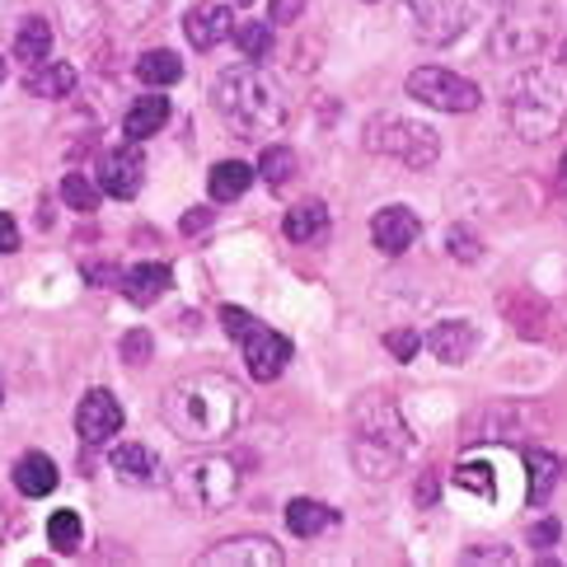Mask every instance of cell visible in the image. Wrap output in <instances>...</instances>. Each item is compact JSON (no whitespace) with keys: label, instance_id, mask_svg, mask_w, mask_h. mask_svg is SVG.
<instances>
[{"label":"cell","instance_id":"1","mask_svg":"<svg viewBox=\"0 0 567 567\" xmlns=\"http://www.w3.org/2000/svg\"><path fill=\"white\" fill-rule=\"evenodd\" d=\"M239 409H245V390L220 375V371H197L169 384L165 394V422L178 441L188 445H212L226 441L239 422Z\"/></svg>","mask_w":567,"mask_h":567},{"label":"cell","instance_id":"2","mask_svg":"<svg viewBox=\"0 0 567 567\" xmlns=\"http://www.w3.org/2000/svg\"><path fill=\"white\" fill-rule=\"evenodd\" d=\"M212 104L226 117V127L245 141L272 136L287 127V117H291V104H287V94H281V85L254 62L220 71L212 80Z\"/></svg>","mask_w":567,"mask_h":567},{"label":"cell","instance_id":"3","mask_svg":"<svg viewBox=\"0 0 567 567\" xmlns=\"http://www.w3.org/2000/svg\"><path fill=\"white\" fill-rule=\"evenodd\" d=\"M413 445V432L403 422L399 403L390 394H367L352 413V460L361 478H394L403 455Z\"/></svg>","mask_w":567,"mask_h":567},{"label":"cell","instance_id":"4","mask_svg":"<svg viewBox=\"0 0 567 567\" xmlns=\"http://www.w3.org/2000/svg\"><path fill=\"white\" fill-rule=\"evenodd\" d=\"M554 38H558V0H502L488 43L497 62H535Z\"/></svg>","mask_w":567,"mask_h":567},{"label":"cell","instance_id":"5","mask_svg":"<svg viewBox=\"0 0 567 567\" xmlns=\"http://www.w3.org/2000/svg\"><path fill=\"white\" fill-rule=\"evenodd\" d=\"M506 113H512V132L520 141H549L567 117V75L563 71H525L512 85Z\"/></svg>","mask_w":567,"mask_h":567},{"label":"cell","instance_id":"6","mask_svg":"<svg viewBox=\"0 0 567 567\" xmlns=\"http://www.w3.org/2000/svg\"><path fill=\"white\" fill-rule=\"evenodd\" d=\"M174 502L184 506V512H197V516H212V512H226L239 493V470L235 460L226 455H197L188 464H178L174 478Z\"/></svg>","mask_w":567,"mask_h":567},{"label":"cell","instance_id":"7","mask_svg":"<svg viewBox=\"0 0 567 567\" xmlns=\"http://www.w3.org/2000/svg\"><path fill=\"white\" fill-rule=\"evenodd\" d=\"M367 151L390 155V159H399L403 169L422 174V169H432V165H436L441 136H436L427 123H409V117L380 113V117H371V127H367Z\"/></svg>","mask_w":567,"mask_h":567},{"label":"cell","instance_id":"8","mask_svg":"<svg viewBox=\"0 0 567 567\" xmlns=\"http://www.w3.org/2000/svg\"><path fill=\"white\" fill-rule=\"evenodd\" d=\"M403 90H409L417 104L436 109V113H474L483 104V94H478L474 80H464V75L445 71V66H417V71H409Z\"/></svg>","mask_w":567,"mask_h":567},{"label":"cell","instance_id":"9","mask_svg":"<svg viewBox=\"0 0 567 567\" xmlns=\"http://www.w3.org/2000/svg\"><path fill=\"white\" fill-rule=\"evenodd\" d=\"M403 14L422 43H455L478 19V0H403Z\"/></svg>","mask_w":567,"mask_h":567},{"label":"cell","instance_id":"10","mask_svg":"<svg viewBox=\"0 0 567 567\" xmlns=\"http://www.w3.org/2000/svg\"><path fill=\"white\" fill-rule=\"evenodd\" d=\"M75 432L85 445H109L117 432H123V403H117L109 390H90L75 409Z\"/></svg>","mask_w":567,"mask_h":567},{"label":"cell","instance_id":"11","mask_svg":"<svg viewBox=\"0 0 567 567\" xmlns=\"http://www.w3.org/2000/svg\"><path fill=\"white\" fill-rule=\"evenodd\" d=\"M202 563L207 567H281L287 554H281L268 535H235L202 554Z\"/></svg>","mask_w":567,"mask_h":567},{"label":"cell","instance_id":"12","mask_svg":"<svg viewBox=\"0 0 567 567\" xmlns=\"http://www.w3.org/2000/svg\"><path fill=\"white\" fill-rule=\"evenodd\" d=\"M230 33H235V14H230L226 0H197L184 19V38L197 52H212L216 43H226Z\"/></svg>","mask_w":567,"mask_h":567},{"label":"cell","instance_id":"13","mask_svg":"<svg viewBox=\"0 0 567 567\" xmlns=\"http://www.w3.org/2000/svg\"><path fill=\"white\" fill-rule=\"evenodd\" d=\"M239 348H245V367H249L254 380H277L281 371H287V361H291V338L262 329V323H254L249 338L239 342Z\"/></svg>","mask_w":567,"mask_h":567},{"label":"cell","instance_id":"14","mask_svg":"<svg viewBox=\"0 0 567 567\" xmlns=\"http://www.w3.org/2000/svg\"><path fill=\"white\" fill-rule=\"evenodd\" d=\"M141 184H146V159H141L136 141L132 146H117L104 155V165H99V188H104L109 197H136Z\"/></svg>","mask_w":567,"mask_h":567},{"label":"cell","instance_id":"15","mask_svg":"<svg viewBox=\"0 0 567 567\" xmlns=\"http://www.w3.org/2000/svg\"><path fill=\"white\" fill-rule=\"evenodd\" d=\"M417 230H422V220L409 207H399V202L394 207H380L371 220V239H375L380 254H403L417 239Z\"/></svg>","mask_w":567,"mask_h":567},{"label":"cell","instance_id":"16","mask_svg":"<svg viewBox=\"0 0 567 567\" xmlns=\"http://www.w3.org/2000/svg\"><path fill=\"white\" fill-rule=\"evenodd\" d=\"M427 348H432L436 361H445V367H460V361H470L474 348H478L474 319H445V323H436V329L427 333Z\"/></svg>","mask_w":567,"mask_h":567},{"label":"cell","instance_id":"17","mask_svg":"<svg viewBox=\"0 0 567 567\" xmlns=\"http://www.w3.org/2000/svg\"><path fill=\"white\" fill-rule=\"evenodd\" d=\"M117 287H123V296L132 300V306H155V300L174 287V272L165 268V262H136L132 272H123Z\"/></svg>","mask_w":567,"mask_h":567},{"label":"cell","instance_id":"18","mask_svg":"<svg viewBox=\"0 0 567 567\" xmlns=\"http://www.w3.org/2000/svg\"><path fill=\"white\" fill-rule=\"evenodd\" d=\"M109 470L123 478V483H155L159 478V455L151 451V445H141V441H127V445H117V451L109 455Z\"/></svg>","mask_w":567,"mask_h":567},{"label":"cell","instance_id":"19","mask_svg":"<svg viewBox=\"0 0 567 567\" xmlns=\"http://www.w3.org/2000/svg\"><path fill=\"white\" fill-rule=\"evenodd\" d=\"M281 230H287L291 245H319V239L329 235V207H323L319 197L296 202L287 212V220H281Z\"/></svg>","mask_w":567,"mask_h":567},{"label":"cell","instance_id":"20","mask_svg":"<svg viewBox=\"0 0 567 567\" xmlns=\"http://www.w3.org/2000/svg\"><path fill=\"white\" fill-rule=\"evenodd\" d=\"M165 123H169V99L165 94H141L123 117V132H127V141H151L155 132H165Z\"/></svg>","mask_w":567,"mask_h":567},{"label":"cell","instance_id":"21","mask_svg":"<svg viewBox=\"0 0 567 567\" xmlns=\"http://www.w3.org/2000/svg\"><path fill=\"white\" fill-rule=\"evenodd\" d=\"M333 525H338V512L333 506H323V502H315V497H296L287 506V530L300 535V539H319L323 530H333Z\"/></svg>","mask_w":567,"mask_h":567},{"label":"cell","instance_id":"22","mask_svg":"<svg viewBox=\"0 0 567 567\" xmlns=\"http://www.w3.org/2000/svg\"><path fill=\"white\" fill-rule=\"evenodd\" d=\"M14 56L24 66H43L48 56H52V24L43 14H29L24 24H19V33H14Z\"/></svg>","mask_w":567,"mask_h":567},{"label":"cell","instance_id":"23","mask_svg":"<svg viewBox=\"0 0 567 567\" xmlns=\"http://www.w3.org/2000/svg\"><path fill=\"white\" fill-rule=\"evenodd\" d=\"M24 90H29L33 99H66V94H75V66H66V62L29 66Z\"/></svg>","mask_w":567,"mask_h":567},{"label":"cell","instance_id":"24","mask_svg":"<svg viewBox=\"0 0 567 567\" xmlns=\"http://www.w3.org/2000/svg\"><path fill=\"white\" fill-rule=\"evenodd\" d=\"M249 184H254V169L245 159H220V165H212L207 193H212V202H239L249 193Z\"/></svg>","mask_w":567,"mask_h":567},{"label":"cell","instance_id":"25","mask_svg":"<svg viewBox=\"0 0 567 567\" xmlns=\"http://www.w3.org/2000/svg\"><path fill=\"white\" fill-rule=\"evenodd\" d=\"M14 488L24 493V497H48L52 488H56V464L48 460V455H24L14 464Z\"/></svg>","mask_w":567,"mask_h":567},{"label":"cell","instance_id":"26","mask_svg":"<svg viewBox=\"0 0 567 567\" xmlns=\"http://www.w3.org/2000/svg\"><path fill=\"white\" fill-rule=\"evenodd\" d=\"M136 75L146 80V85H178V80H184V56H174L169 48H155L136 62Z\"/></svg>","mask_w":567,"mask_h":567},{"label":"cell","instance_id":"27","mask_svg":"<svg viewBox=\"0 0 567 567\" xmlns=\"http://www.w3.org/2000/svg\"><path fill=\"white\" fill-rule=\"evenodd\" d=\"M525 464H530V502L535 506H544V502H549V493H554V483H558V460L549 455V451H535V445H530V451H525Z\"/></svg>","mask_w":567,"mask_h":567},{"label":"cell","instance_id":"28","mask_svg":"<svg viewBox=\"0 0 567 567\" xmlns=\"http://www.w3.org/2000/svg\"><path fill=\"white\" fill-rule=\"evenodd\" d=\"M99 6L109 19H117V29H141L159 14V0H99Z\"/></svg>","mask_w":567,"mask_h":567},{"label":"cell","instance_id":"29","mask_svg":"<svg viewBox=\"0 0 567 567\" xmlns=\"http://www.w3.org/2000/svg\"><path fill=\"white\" fill-rule=\"evenodd\" d=\"M235 43L239 52L249 56V62H262V56H272V29L262 24V19H254V24H235Z\"/></svg>","mask_w":567,"mask_h":567},{"label":"cell","instance_id":"30","mask_svg":"<svg viewBox=\"0 0 567 567\" xmlns=\"http://www.w3.org/2000/svg\"><path fill=\"white\" fill-rule=\"evenodd\" d=\"M48 539H52V549L75 554V549H80V539H85V525H80L75 512H56V516L48 520Z\"/></svg>","mask_w":567,"mask_h":567},{"label":"cell","instance_id":"31","mask_svg":"<svg viewBox=\"0 0 567 567\" xmlns=\"http://www.w3.org/2000/svg\"><path fill=\"white\" fill-rule=\"evenodd\" d=\"M296 165H300V159H296V151H291V146H268V151H262V159H258L262 178H268V184H277V188L296 174Z\"/></svg>","mask_w":567,"mask_h":567},{"label":"cell","instance_id":"32","mask_svg":"<svg viewBox=\"0 0 567 567\" xmlns=\"http://www.w3.org/2000/svg\"><path fill=\"white\" fill-rule=\"evenodd\" d=\"M62 202H66L71 212H94L99 207V188L90 184L85 174H66L62 178Z\"/></svg>","mask_w":567,"mask_h":567},{"label":"cell","instance_id":"33","mask_svg":"<svg viewBox=\"0 0 567 567\" xmlns=\"http://www.w3.org/2000/svg\"><path fill=\"white\" fill-rule=\"evenodd\" d=\"M455 483H460L464 493H478V497H493V493H497V478H493L488 464H460Z\"/></svg>","mask_w":567,"mask_h":567},{"label":"cell","instance_id":"34","mask_svg":"<svg viewBox=\"0 0 567 567\" xmlns=\"http://www.w3.org/2000/svg\"><path fill=\"white\" fill-rule=\"evenodd\" d=\"M445 249H451L460 262H478V258H483L478 235H474V230H464V226H451V230H445Z\"/></svg>","mask_w":567,"mask_h":567},{"label":"cell","instance_id":"35","mask_svg":"<svg viewBox=\"0 0 567 567\" xmlns=\"http://www.w3.org/2000/svg\"><path fill=\"white\" fill-rule=\"evenodd\" d=\"M151 352H155L151 329H132V333H123V361H127V367H146Z\"/></svg>","mask_w":567,"mask_h":567},{"label":"cell","instance_id":"36","mask_svg":"<svg viewBox=\"0 0 567 567\" xmlns=\"http://www.w3.org/2000/svg\"><path fill=\"white\" fill-rule=\"evenodd\" d=\"M384 348L394 352V361H413L417 348H422V338H417V329H390L384 333Z\"/></svg>","mask_w":567,"mask_h":567},{"label":"cell","instance_id":"37","mask_svg":"<svg viewBox=\"0 0 567 567\" xmlns=\"http://www.w3.org/2000/svg\"><path fill=\"white\" fill-rule=\"evenodd\" d=\"M220 329H226L235 342H245L249 329H254V315H249V310H239V306H220Z\"/></svg>","mask_w":567,"mask_h":567},{"label":"cell","instance_id":"38","mask_svg":"<svg viewBox=\"0 0 567 567\" xmlns=\"http://www.w3.org/2000/svg\"><path fill=\"white\" fill-rule=\"evenodd\" d=\"M306 6H310V0H272L268 19H272V24H296V19L306 14Z\"/></svg>","mask_w":567,"mask_h":567},{"label":"cell","instance_id":"39","mask_svg":"<svg viewBox=\"0 0 567 567\" xmlns=\"http://www.w3.org/2000/svg\"><path fill=\"white\" fill-rule=\"evenodd\" d=\"M85 277L94 281V287H117V281H123L117 262H85Z\"/></svg>","mask_w":567,"mask_h":567},{"label":"cell","instance_id":"40","mask_svg":"<svg viewBox=\"0 0 567 567\" xmlns=\"http://www.w3.org/2000/svg\"><path fill=\"white\" fill-rule=\"evenodd\" d=\"M563 539V525L558 520H539L530 530V544H539V549H554V544Z\"/></svg>","mask_w":567,"mask_h":567},{"label":"cell","instance_id":"41","mask_svg":"<svg viewBox=\"0 0 567 567\" xmlns=\"http://www.w3.org/2000/svg\"><path fill=\"white\" fill-rule=\"evenodd\" d=\"M14 249H19V226L0 212V254H14Z\"/></svg>","mask_w":567,"mask_h":567},{"label":"cell","instance_id":"42","mask_svg":"<svg viewBox=\"0 0 567 567\" xmlns=\"http://www.w3.org/2000/svg\"><path fill=\"white\" fill-rule=\"evenodd\" d=\"M207 226H212V207H197V212L184 216V235H202Z\"/></svg>","mask_w":567,"mask_h":567},{"label":"cell","instance_id":"43","mask_svg":"<svg viewBox=\"0 0 567 567\" xmlns=\"http://www.w3.org/2000/svg\"><path fill=\"white\" fill-rule=\"evenodd\" d=\"M558 184L567 188V151H563V165H558Z\"/></svg>","mask_w":567,"mask_h":567},{"label":"cell","instance_id":"44","mask_svg":"<svg viewBox=\"0 0 567 567\" xmlns=\"http://www.w3.org/2000/svg\"><path fill=\"white\" fill-rule=\"evenodd\" d=\"M0 85H6V62H0Z\"/></svg>","mask_w":567,"mask_h":567},{"label":"cell","instance_id":"45","mask_svg":"<svg viewBox=\"0 0 567 567\" xmlns=\"http://www.w3.org/2000/svg\"><path fill=\"white\" fill-rule=\"evenodd\" d=\"M0 535H6V512H0Z\"/></svg>","mask_w":567,"mask_h":567},{"label":"cell","instance_id":"46","mask_svg":"<svg viewBox=\"0 0 567 567\" xmlns=\"http://www.w3.org/2000/svg\"><path fill=\"white\" fill-rule=\"evenodd\" d=\"M230 6H249V0H230Z\"/></svg>","mask_w":567,"mask_h":567},{"label":"cell","instance_id":"47","mask_svg":"<svg viewBox=\"0 0 567 567\" xmlns=\"http://www.w3.org/2000/svg\"><path fill=\"white\" fill-rule=\"evenodd\" d=\"M0 399H6V394H0Z\"/></svg>","mask_w":567,"mask_h":567}]
</instances>
